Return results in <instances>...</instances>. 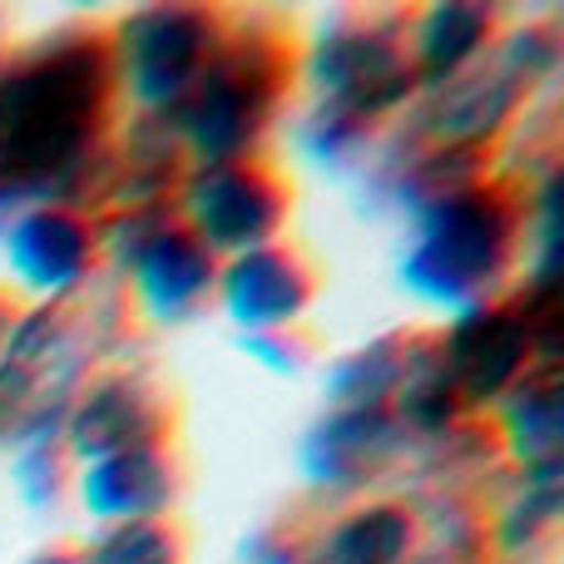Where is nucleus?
Listing matches in <instances>:
<instances>
[]
</instances>
